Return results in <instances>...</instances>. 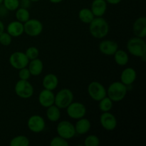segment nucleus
<instances>
[{
    "mask_svg": "<svg viewBox=\"0 0 146 146\" xmlns=\"http://www.w3.org/2000/svg\"><path fill=\"white\" fill-rule=\"evenodd\" d=\"M89 32L95 38L101 39L108 35L109 24L103 17H95L89 24Z\"/></svg>",
    "mask_w": 146,
    "mask_h": 146,
    "instance_id": "1",
    "label": "nucleus"
},
{
    "mask_svg": "<svg viewBox=\"0 0 146 146\" xmlns=\"http://www.w3.org/2000/svg\"><path fill=\"white\" fill-rule=\"evenodd\" d=\"M127 86L121 81H115L110 84L106 89L107 96L111 98L113 102H120L124 99L127 94Z\"/></svg>",
    "mask_w": 146,
    "mask_h": 146,
    "instance_id": "2",
    "label": "nucleus"
},
{
    "mask_svg": "<svg viewBox=\"0 0 146 146\" xmlns=\"http://www.w3.org/2000/svg\"><path fill=\"white\" fill-rule=\"evenodd\" d=\"M126 48L130 54L133 56L141 58L146 54V43L143 38L133 37L126 44Z\"/></svg>",
    "mask_w": 146,
    "mask_h": 146,
    "instance_id": "3",
    "label": "nucleus"
},
{
    "mask_svg": "<svg viewBox=\"0 0 146 146\" xmlns=\"http://www.w3.org/2000/svg\"><path fill=\"white\" fill-rule=\"evenodd\" d=\"M74 101V94L68 88H62L55 95L54 104L60 109H65Z\"/></svg>",
    "mask_w": 146,
    "mask_h": 146,
    "instance_id": "4",
    "label": "nucleus"
},
{
    "mask_svg": "<svg viewBox=\"0 0 146 146\" xmlns=\"http://www.w3.org/2000/svg\"><path fill=\"white\" fill-rule=\"evenodd\" d=\"M14 91L19 98L27 99L34 95V89L32 84L28 80L19 79L15 84Z\"/></svg>",
    "mask_w": 146,
    "mask_h": 146,
    "instance_id": "5",
    "label": "nucleus"
},
{
    "mask_svg": "<svg viewBox=\"0 0 146 146\" xmlns=\"http://www.w3.org/2000/svg\"><path fill=\"white\" fill-rule=\"evenodd\" d=\"M87 91L89 96L96 101H99L107 96L106 89L101 83L92 81L88 86Z\"/></svg>",
    "mask_w": 146,
    "mask_h": 146,
    "instance_id": "6",
    "label": "nucleus"
},
{
    "mask_svg": "<svg viewBox=\"0 0 146 146\" xmlns=\"http://www.w3.org/2000/svg\"><path fill=\"white\" fill-rule=\"evenodd\" d=\"M24 33L31 37L38 36L44 29L43 24L36 19H29L24 23Z\"/></svg>",
    "mask_w": 146,
    "mask_h": 146,
    "instance_id": "7",
    "label": "nucleus"
},
{
    "mask_svg": "<svg viewBox=\"0 0 146 146\" xmlns=\"http://www.w3.org/2000/svg\"><path fill=\"white\" fill-rule=\"evenodd\" d=\"M56 132L59 136L66 140L71 139L76 134L74 125L68 121H62L58 123L56 127Z\"/></svg>",
    "mask_w": 146,
    "mask_h": 146,
    "instance_id": "8",
    "label": "nucleus"
},
{
    "mask_svg": "<svg viewBox=\"0 0 146 146\" xmlns=\"http://www.w3.org/2000/svg\"><path fill=\"white\" fill-rule=\"evenodd\" d=\"M66 109V113L68 116L74 120L84 118L86 114V108L85 105L80 102L73 101Z\"/></svg>",
    "mask_w": 146,
    "mask_h": 146,
    "instance_id": "9",
    "label": "nucleus"
},
{
    "mask_svg": "<svg viewBox=\"0 0 146 146\" xmlns=\"http://www.w3.org/2000/svg\"><path fill=\"white\" fill-rule=\"evenodd\" d=\"M9 64L14 68L19 70L28 66L29 60L26 56L25 53L21 51H15L10 55Z\"/></svg>",
    "mask_w": 146,
    "mask_h": 146,
    "instance_id": "10",
    "label": "nucleus"
},
{
    "mask_svg": "<svg viewBox=\"0 0 146 146\" xmlns=\"http://www.w3.org/2000/svg\"><path fill=\"white\" fill-rule=\"evenodd\" d=\"M27 126L30 131L35 133H38L44 131L46 123L42 116L39 115H33L28 119Z\"/></svg>",
    "mask_w": 146,
    "mask_h": 146,
    "instance_id": "11",
    "label": "nucleus"
},
{
    "mask_svg": "<svg viewBox=\"0 0 146 146\" xmlns=\"http://www.w3.org/2000/svg\"><path fill=\"white\" fill-rule=\"evenodd\" d=\"M101 125L106 131H112L115 129L117 126V119L115 115L111 113L103 112L100 116Z\"/></svg>",
    "mask_w": 146,
    "mask_h": 146,
    "instance_id": "12",
    "label": "nucleus"
},
{
    "mask_svg": "<svg viewBox=\"0 0 146 146\" xmlns=\"http://www.w3.org/2000/svg\"><path fill=\"white\" fill-rule=\"evenodd\" d=\"M38 102L41 106L44 108H48L54 105L55 101V94L53 91L47 89H43L38 95Z\"/></svg>",
    "mask_w": 146,
    "mask_h": 146,
    "instance_id": "13",
    "label": "nucleus"
},
{
    "mask_svg": "<svg viewBox=\"0 0 146 146\" xmlns=\"http://www.w3.org/2000/svg\"><path fill=\"white\" fill-rule=\"evenodd\" d=\"M99 51L106 56H113L115 51L118 49L117 42L112 40H104L98 45Z\"/></svg>",
    "mask_w": 146,
    "mask_h": 146,
    "instance_id": "14",
    "label": "nucleus"
},
{
    "mask_svg": "<svg viewBox=\"0 0 146 146\" xmlns=\"http://www.w3.org/2000/svg\"><path fill=\"white\" fill-rule=\"evenodd\" d=\"M133 32L139 38H144L146 36V18L141 17L137 19L133 24Z\"/></svg>",
    "mask_w": 146,
    "mask_h": 146,
    "instance_id": "15",
    "label": "nucleus"
},
{
    "mask_svg": "<svg viewBox=\"0 0 146 146\" xmlns=\"http://www.w3.org/2000/svg\"><path fill=\"white\" fill-rule=\"evenodd\" d=\"M137 78L136 71L133 68L128 67L125 68L121 72V82L128 86L133 84Z\"/></svg>",
    "mask_w": 146,
    "mask_h": 146,
    "instance_id": "16",
    "label": "nucleus"
},
{
    "mask_svg": "<svg viewBox=\"0 0 146 146\" xmlns=\"http://www.w3.org/2000/svg\"><path fill=\"white\" fill-rule=\"evenodd\" d=\"M7 32L11 37H19L24 33V24L19 21H11L7 27Z\"/></svg>",
    "mask_w": 146,
    "mask_h": 146,
    "instance_id": "17",
    "label": "nucleus"
},
{
    "mask_svg": "<svg viewBox=\"0 0 146 146\" xmlns=\"http://www.w3.org/2000/svg\"><path fill=\"white\" fill-rule=\"evenodd\" d=\"M91 10L95 17H101L107 10V2L106 0H94L91 4Z\"/></svg>",
    "mask_w": 146,
    "mask_h": 146,
    "instance_id": "18",
    "label": "nucleus"
},
{
    "mask_svg": "<svg viewBox=\"0 0 146 146\" xmlns=\"http://www.w3.org/2000/svg\"><path fill=\"white\" fill-rule=\"evenodd\" d=\"M27 66L31 73V75L34 76H39L44 70V64L42 61L38 58L29 61Z\"/></svg>",
    "mask_w": 146,
    "mask_h": 146,
    "instance_id": "19",
    "label": "nucleus"
},
{
    "mask_svg": "<svg viewBox=\"0 0 146 146\" xmlns=\"http://www.w3.org/2000/svg\"><path fill=\"white\" fill-rule=\"evenodd\" d=\"M58 84V78L55 74H48L44 77L42 85L45 89L54 91L57 88Z\"/></svg>",
    "mask_w": 146,
    "mask_h": 146,
    "instance_id": "20",
    "label": "nucleus"
},
{
    "mask_svg": "<svg viewBox=\"0 0 146 146\" xmlns=\"http://www.w3.org/2000/svg\"><path fill=\"white\" fill-rule=\"evenodd\" d=\"M74 127H75V131L77 134H78V135H84V134L87 133L90 131L91 124L89 120L84 117V118L78 119Z\"/></svg>",
    "mask_w": 146,
    "mask_h": 146,
    "instance_id": "21",
    "label": "nucleus"
},
{
    "mask_svg": "<svg viewBox=\"0 0 146 146\" xmlns=\"http://www.w3.org/2000/svg\"><path fill=\"white\" fill-rule=\"evenodd\" d=\"M114 61L118 65L124 66L127 65L129 61V56L128 53L121 49H118L113 54Z\"/></svg>",
    "mask_w": 146,
    "mask_h": 146,
    "instance_id": "22",
    "label": "nucleus"
},
{
    "mask_svg": "<svg viewBox=\"0 0 146 146\" xmlns=\"http://www.w3.org/2000/svg\"><path fill=\"white\" fill-rule=\"evenodd\" d=\"M46 117L51 122H56L61 118V109L55 104L46 108Z\"/></svg>",
    "mask_w": 146,
    "mask_h": 146,
    "instance_id": "23",
    "label": "nucleus"
},
{
    "mask_svg": "<svg viewBox=\"0 0 146 146\" xmlns=\"http://www.w3.org/2000/svg\"><path fill=\"white\" fill-rule=\"evenodd\" d=\"M78 18L81 20V22L89 24L95 18V16L94 15L91 9L83 8L78 12Z\"/></svg>",
    "mask_w": 146,
    "mask_h": 146,
    "instance_id": "24",
    "label": "nucleus"
},
{
    "mask_svg": "<svg viewBox=\"0 0 146 146\" xmlns=\"http://www.w3.org/2000/svg\"><path fill=\"white\" fill-rule=\"evenodd\" d=\"M16 19L17 21L21 23H25L30 19V13L28 9L24 8V7H19L16 10Z\"/></svg>",
    "mask_w": 146,
    "mask_h": 146,
    "instance_id": "25",
    "label": "nucleus"
},
{
    "mask_svg": "<svg viewBox=\"0 0 146 146\" xmlns=\"http://www.w3.org/2000/svg\"><path fill=\"white\" fill-rule=\"evenodd\" d=\"M29 140L25 135H17L10 141L9 145L11 146H29Z\"/></svg>",
    "mask_w": 146,
    "mask_h": 146,
    "instance_id": "26",
    "label": "nucleus"
},
{
    "mask_svg": "<svg viewBox=\"0 0 146 146\" xmlns=\"http://www.w3.org/2000/svg\"><path fill=\"white\" fill-rule=\"evenodd\" d=\"M98 102H99L98 108H99L100 111H102V112H108V111H110L112 109L113 102L107 96L104 97V98H103Z\"/></svg>",
    "mask_w": 146,
    "mask_h": 146,
    "instance_id": "27",
    "label": "nucleus"
},
{
    "mask_svg": "<svg viewBox=\"0 0 146 146\" xmlns=\"http://www.w3.org/2000/svg\"><path fill=\"white\" fill-rule=\"evenodd\" d=\"M3 6L7 11H16L20 7L19 0H3Z\"/></svg>",
    "mask_w": 146,
    "mask_h": 146,
    "instance_id": "28",
    "label": "nucleus"
},
{
    "mask_svg": "<svg viewBox=\"0 0 146 146\" xmlns=\"http://www.w3.org/2000/svg\"><path fill=\"white\" fill-rule=\"evenodd\" d=\"M25 54L29 58V61L33 59H35L38 57L39 55V51H38V48L35 46H30L27 48L25 51Z\"/></svg>",
    "mask_w": 146,
    "mask_h": 146,
    "instance_id": "29",
    "label": "nucleus"
},
{
    "mask_svg": "<svg viewBox=\"0 0 146 146\" xmlns=\"http://www.w3.org/2000/svg\"><path fill=\"white\" fill-rule=\"evenodd\" d=\"M85 146H98L100 145V139L97 135H89L85 138Z\"/></svg>",
    "mask_w": 146,
    "mask_h": 146,
    "instance_id": "30",
    "label": "nucleus"
},
{
    "mask_svg": "<svg viewBox=\"0 0 146 146\" xmlns=\"http://www.w3.org/2000/svg\"><path fill=\"white\" fill-rule=\"evenodd\" d=\"M50 145L51 146H68L69 143L68 142V140L62 138V137L56 136L51 139L50 142Z\"/></svg>",
    "mask_w": 146,
    "mask_h": 146,
    "instance_id": "31",
    "label": "nucleus"
},
{
    "mask_svg": "<svg viewBox=\"0 0 146 146\" xmlns=\"http://www.w3.org/2000/svg\"><path fill=\"white\" fill-rule=\"evenodd\" d=\"M11 41H12V37L7 32L4 31L0 34V44L1 45L8 46L11 44Z\"/></svg>",
    "mask_w": 146,
    "mask_h": 146,
    "instance_id": "32",
    "label": "nucleus"
},
{
    "mask_svg": "<svg viewBox=\"0 0 146 146\" xmlns=\"http://www.w3.org/2000/svg\"><path fill=\"white\" fill-rule=\"evenodd\" d=\"M18 76L19 79L21 80H28L31 77V73H30L29 68L27 67H24V68H21V69L19 70Z\"/></svg>",
    "mask_w": 146,
    "mask_h": 146,
    "instance_id": "33",
    "label": "nucleus"
},
{
    "mask_svg": "<svg viewBox=\"0 0 146 146\" xmlns=\"http://www.w3.org/2000/svg\"><path fill=\"white\" fill-rule=\"evenodd\" d=\"M19 1L21 7H24V8L26 9H28V7L30 5V3L31 2L30 0H19Z\"/></svg>",
    "mask_w": 146,
    "mask_h": 146,
    "instance_id": "34",
    "label": "nucleus"
},
{
    "mask_svg": "<svg viewBox=\"0 0 146 146\" xmlns=\"http://www.w3.org/2000/svg\"><path fill=\"white\" fill-rule=\"evenodd\" d=\"M121 1H122V0H106L107 4H112V5H116V4H118L119 3L121 2Z\"/></svg>",
    "mask_w": 146,
    "mask_h": 146,
    "instance_id": "35",
    "label": "nucleus"
},
{
    "mask_svg": "<svg viewBox=\"0 0 146 146\" xmlns=\"http://www.w3.org/2000/svg\"><path fill=\"white\" fill-rule=\"evenodd\" d=\"M4 31V24L2 21L0 20V34Z\"/></svg>",
    "mask_w": 146,
    "mask_h": 146,
    "instance_id": "36",
    "label": "nucleus"
},
{
    "mask_svg": "<svg viewBox=\"0 0 146 146\" xmlns=\"http://www.w3.org/2000/svg\"><path fill=\"white\" fill-rule=\"evenodd\" d=\"M50 2L53 3V4H58V3H61V1H63L64 0H48Z\"/></svg>",
    "mask_w": 146,
    "mask_h": 146,
    "instance_id": "37",
    "label": "nucleus"
},
{
    "mask_svg": "<svg viewBox=\"0 0 146 146\" xmlns=\"http://www.w3.org/2000/svg\"><path fill=\"white\" fill-rule=\"evenodd\" d=\"M30 1H31V2H37V1H40V0H30Z\"/></svg>",
    "mask_w": 146,
    "mask_h": 146,
    "instance_id": "38",
    "label": "nucleus"
},
{
    "mask_svg": "<svg viewBox=\"0 0 146 146\" xmlns=\"http://www.w3.org/2000/svg\"><path fill=\"white\" fill-rule=\"evenodd\" d=\"M3 2V0H0V4H2Z\"/></svg>",
    "mask_w": 146,
    "mask_h": 146,
    "instance_id": "39",
    "label": "nucleus"
}]
</instances>
